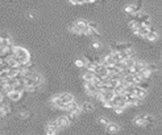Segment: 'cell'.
I'll return each instance as SVG.
<instances>
[{
	"label": "cell",
	"mask_w": 162,
	"mask_h": 135,
	"mask_svg": "<svg viewBox=\"0 0 162 135\" xmlns=\"http://www.w3.org/2000/svg\"><path fill=\"white\" fill-rule=\"evenodd\" d=\"M133 46L130 43H112L110 46V50L120 52V51H126L129 49H132Z\"/></svg>",
	"instance_id": "1"
},
{
	"label": "cell",
	"mask_w": 162,
	"mask_h": 135,
	"mask_svg": "<svg viewBox=\"0 0 162 135\" xmlns=\"http://www.w3.org/2000/svg\"><path fill=\"white\" fill-rule=\"evenodd\" d=\"M59 99H60V104H64V105H66V104H69L72 101H74V97L68 93H65L60 95L59 96Z\"/></svg>",
	"instance_id": "2"
},
{
	"label": "cell",
	"mask_w": 162,
	"mask_h": 135,
	"mask_svg": "<svg viewBox=\"0 0 162 135\" xmlns=\"http://www.w3.org/2000/svg\"><path fill=\"white\" fill-rule=\"evenodd\" d=\"M6 97H7L10 101L16 102V101H19V100L21 99L22 93H19V91H11L10 93H8L7 95H6Z\"/></svg>",
	"instance_id": "3"
},
{
	"label": "cell",
	"mask_w": 162,
	"mask_h": 135,
	"mask_svg": "<svg viewBox=\"0 0 162 135\" xmlns=\"http://www.w3.org/2000/svg\"><path fill=\"white\" fill-rule=\"evenodd\" d=\"M134 19H137L140 22H143V21H146V20H150V15L143 11H138L135 13Z\"/></svg>",
	"instance_id": "4"
},
{
	"label": "cell",
	"mask_w": 162,
	"mask_h": 135,
	"mask_svg": "<svg viewBox=\"0 0 162 135\" xmlns=\"http://www.w3.org/2000/svg\"><path fill=\"white\" fill-rule=\"evenodd\" d=\"M105 130H106V132H108V133H117V132H119L121 130V127L119 124L110 123H110L105 126Z\"/></svg>",
	"instance_id": "5"
},
{
	"label": "cell",
	"mask_w": 162,
	"mask_h": 135,
	"mask_svg": "<svg viewBox=\"0 0 162 135\" xmlns=\"http://www.w3.org/2000/svg\"><path fill=\"white\" fill-rule=\"evenodd\" d=\"M56 122L60 128H66L70 125V122L68 121L66 116H61V117H59L58 119L56 120Z\"/></svg>",
	"instance_id": "6"
},
{
	"label": "cell",
	"mask_w": 162,
	"mask_h": 135,
	"mask_svg": "<svg viewBox=\"0 0 162 135\" xmlns=\"http://www.w3.org/2000/svg\"><path fill=\"white\" fill-rule=\"evenodd\" d=\"M129 26L132 30V32H134V30H139V28L142 26V24L137 19H132L129 22Z\"/></svg>",
	"instance_id": "7"
},
{
	"label": "cell",
	"mask_w": 162,
	"mask_h": 135,
	"mask_svg": "<svg viewBox=\"0 0 162 135\" xmlns=\"http://www.w3.org/2000/svg\"><path fill=\"white\" fill-rule=\"evenodd\" d=\"M145 39H147L148 41H151V42H153V41H156L157 39H158V35H157V33L155 32L154 30H151L150 32H149L148 34L146 35Z\"/></svg>",
	"instance_id": "8"
},
{
	"label": "cell",
	"mask_w": 162,
	"mask_h": 135,
	"mask_svg": "<svg viewBox=\"0 0 162 135\" xmlns=\"http://www.w3.org/2000/svg\"><path fill=\"white\" fill-rule=\"evenodd\" d=\"M133 123H134L136 126H140V127H143V126H147V123L144 121V119H143L142 116H138V117L135 118L134 121H133Z\"/></svg>",
	"instance_id": "9"
},
{
	"label": "cell",
	"mask_w": 162,
	"mask_h": 135,
	"mask_svg": "<svg viewBox=\"0 0 162 135\" xmlns=\"http://www.w3.org/2000/svg\"><path fill=\"white\" fill-rule=\"evenodd\" d=\"M87 24H88L87 20H85V19H78L74 24L79 28V30H83L85 28H87Z\"/></svg>",
	"instance_id": "10"
},
{
	"label": "cell",
	"mask_w": 162,
	"mask_h": 135,
	"mask_svg": "<svg viewBox=\"0 0 162 135\" xmlns=\"http://www.w3.org/2000/svg\"><path fill=\"white\" fill-rule=\"evenodd\" d=\"M93 105H92L90 102H85V103L82 104L81 106V110L84 112H91L93 110Z\"/></svg>",
	"instance_id": "11"
},
{
	"label": "cell",
	"mask_w": 162,
	"mask_h": 135,
	"mask_svg": "<svg viewBox=\"0 0 162 135\" xmlns=\"http://www.w3.org/2000/svg\"><path fill=\"white\" fill-rule=\"evenodd\" d=\"M32 81H34V84L36 85L41 84V82H42V76H41V74H39L37 72H34V74L32 75Z\"/></svg>",
	"instance_id": "12"
},
{
	"label": "cell",
	"mask_w": 162,
	"mask_h": 135,
	"mask_svg": "<svg viewBox=\"0 0 162 135\" xmlns=\"http://www.w3.org/2000/svg\"><path fill=\"white\" fill-rule=\"evenodd\" d=\"M125 11L129 14H135L136 13V8H135V4H129L125 7Z\"/></svg>",
	"instance_id": "13"
},
{
	"label": "cell",
	"mask_w": 162,
	"mask_h": 135,
	"mask_svg": "<svg viewBox=\"0 0 162 135\" xmlns=\"http://www.w3.org/2000/svg\"><path fill=\"white\" fill-rule=\"evenodd\" d=\"M146 68L148 69V70L150 71L151 73L156 72V71L159 70L158 66H157L156 64H154V63H149V64H146Z\"/></svg>",
	"instance_id": "14"
},
{
	"label": "cell",
	"mask_w": 162,
	"mask_h": 135,
	"mask_svg": "<svg viewBox=\"0 0 162 135\" xmlns=\"http://www.w3.org/2000/svg\"><path fill=\"white\" fill-rule=\"evenodd\" d=\"M82 78H83L85 81H89V82H91L92 79H93V73L88 72V71H87V72L84 73V74L82 75Z\"/></svg>",
	"instance_id": "15"
},
{
	"label": "cell",
	"mask_w": 162,
	"mask_h": 135,
	"mask_svg": "<svg viewBox=\"0 0 162 135\" xmlns=\"http://www.w3.org/2000/svg\"><path fill=\"white\" fill-rule=\"evenodd\" d=\"M142 117H143V119H144V121L147 123V125H148V124H152L153 122H154V118L151 115H143Z\"/></svg>",
	"instance_id": "16"
},
{
	"label": "cell",
	"mask_w": 162,
	"mask_h": 135,
	"mask_svg": "<svg viewBox=\"0 0 162 135\" xmlns=\"http://www.w3.org/2000/svg\"><path fill=\"white\" fill-rule=\"evenodd\" d=\"M97 122L100 124V125H102V126H106L108 123H110V120H108V118L102 117V116H101V117H99V118H98V119H97Z\"/></svg>",
	"instance_id": "17"
},
{
	"label": "cell",
	"mask_w": 162,
	"mask_h": 135,
	"mask_svg": "<svg viewBox=\"0 0 162 135\" xmlns=\"http://www.w3.org/2000/svg\"><path fill=\"white\" fill-rule=\"evenodd\" d=\"M85 61H84V59H77L76 61H75V65H76L77 67H79V68H83L84 66H85Z\"/></svg>",
	"instance_id": "18"
},
{
	"label": "cell",
	"mask_w": 162,
	"mask_h": 135,
	"mask_svg": "<svg viewBox=\"0 0 162 135\" xmlns=\"http://www.w3.org/2000/svg\"><path fill=\"white\" fill-rule=\"evenodd\" d=\"M137 87H141V89H146L147 91V89L149 87V84H148V82H147V80H142L141 82H139L138 84H137Z\"/></svg>",
	"instance_id": "19"
},
{
	"label": "cell",
	"mask_w": 162,
	"mask_h": 135,
	"mask_svg": "<svg viewBox=\"0 0 162 135\" xmlns=\"http://www.w3.org/2000/svg\"><path fill=\"white\" fill-rule=\"evenodd\" d=\"M69 30H71V32L72 33H74V34H77V35H82V30H79L78 28H77L76 26H70V28H69Z\"/></svg>",
	"instance_id": "20"
},
{
	"label": "cell",
	"mask_w": 162,
	"mask_h": 135,
	"mask_svg": "<svg viewBox=\"0 0 162 135\" xmlns=\"http://www.w3.org/2000/svg\"><path fill=\"white\" fill-rule=\"evenodd\" d=\"M66 117H67V119H68V121L70 122V124H71V123H72V122H74L75 120H76L77 116L73 115L72 113H70V112H68V114H67V115H66Z\"/></svg>",
	"instance_id": "21"
},
{
	"label": "cell",
	"mask_w": 162,
	"mask_h": 135,
	"mask_svg": "<svg viewBox=\"0 0 162 135\" xmlns=\"http://www.w3.org/2000/svg\"><path fill=\"white\" fill-rule=\"evenodd\" d=\"M51 104H52L53 106H55V107H57V106L60 104V99H59V96L53 98V99L51 100Z\"/></svg>",
	"instance_id": "22"
},
{
	"label": "cell",
	"mask_w": 162,
	"mask_h": 135,
	"mask_svg": "<svg viewBox=\"0 0 162 135\" xmlns=\"http://www.w3.org/2000/svg\"><path fill=\"white\" fill-rule=\"evenodd\" d=\"M18 116H19V118H21V119H26V118L30 117V112L28 111H21L19 114H18Z\"/></svg>",
	"instance_id": "23"
},
{
	"label": "cell",
	"mask_w": 162,
	"mask_h": 135,
	"mask_svg": "<svg viewBox=\"0 0 162 135\" xmlns=\"http://www.w3.org/2000/svg\"><path fill=\"white\" fill-rule=\"evenodd\" d=\"M134 4H135V8H136V12L141 11V9H142V6H143L142 1H141V0H139V1H137L136 3H134Z\"/></svg>",
	"instance_id": "24"
},
{
	"label": "cell",
	"mask_w": 162,
	"mask_h": 135,
	"mask_svg": "<svg viewBox=\"0 0 162 135\" xmlns=\"http://www.w3.org/2000/svg\"><path fill=\"white\" fill-rule=\"evenodd\" d=\"M102 105H103V107L106 108V109H114V105H112V101L104 102V103H102Z\"/></svg>",
	"instance_id": "25"
},
{
	"label": "cell",
	"mask_w": 162,
	"mask_h": 135,
	"mask_svg": "<svg viewBox=\"0 0 162 135\" xmlns=\"http://www.w3.org/2000/svg\"><path fill=\"white\" fill-rule=\"evenodd\" d=\"M87 26H88V28H93V30H97L98 24H96V22H94V21H88Z\"/></svg>",
	"instance_id": "26"
},
{
	"label": "cell",
	"mask_w": 162,
	"mask_h": 135,
	"mask_svg": "<svg viewBox=\"0 0 162 135\" xmlns=\"http://www.w3.org/2000/svg\"><path fill=\"white\" fill-rule=\"evenodd\" d=\"M91 47L93 49H99L100 47H101V43L100 42H93L91 44Z\"/></svg>",
	"instance_id": "27"
},
{
	"label": "cell",
	"mask_w": 162,
	"mask_h": 135,
	"mask_svg": "<svg viewBox=\"0 0 162 135\" xmlns=\"http://www.w3.org/2000/svg\"><path fill=\"white\" fill-rule=\"evenodd\" d=\"M114 113L116 114H122L123 112H124V109H123V108H120V107H114Z\"/></svg>",
	"instance_id": "28"
},
{
	"label": "cell",
	"mask_w": 162,
	"mask_h": 135,
	"mask_svg": "<svg viewBox=\"0 0 162 135\" xmlns=\"http://www.w3.org/2000/svg\"><path fill=\"white\" fill-rule=\"evenodd\" d=\"M57 132L55 130H51V129H46V135H56Z\"/></svg>",
	"instance_id": "29"
},
{
	"label": "cell",
	"mask_w": 162,
	"mask_h": 135,
	"mask_svg": "<svg viewBox=\"0 0 162 135\" xmlns=\"http://www.w3.org/2000/svg\"><path fill=\"white\" fill-rule=\"evenodd\" d=\"M96 0H86V2L87 3H93V2H95Z\"/></svg>",
	"instance_id": "30"
},
{
	"label": "cell",
	"mask_w": 162,
	"mask_h": 135,
	"mask_svg": "<svg viewBox=\"0 0 162 135\" xmlns=\"http://www.w3.org/2000/svg\"><path fill=\"white\" fill-rule=\"evenodd\" d=\"M28 16H30V18H32V17H34V14L30 13V14H28Z\"/></svg>",
	"instance_id": "31"
}]
</instances>
